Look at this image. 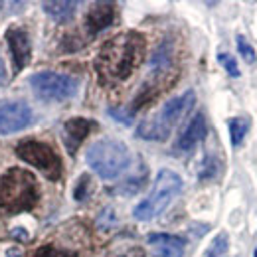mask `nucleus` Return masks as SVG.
I'll list each match as a JSON object with an SVG mask.
<instances>
[{"instance_id":"a211bd4d","label":"nucleus","mask_w":257,"mask_h":257,"mask_svg":"<svg viewBox=\"0 0 257 257\" xmlns=\"http://www.w3.org/2000/svg\"><path fill=\"white\" fill-rule=\"evenodd\" d=\"M237 52H239V56L247 62V64H255L257 62V52H255V48L239 34L237 36Z\"/></svg>"},{"instance_id":"9d476101","label":"nucleus","mask_w":257,"mask_h":257,"mask_svg":"<svg viewBox=\"0 0 257 257\" xmlns=\"http://www.w3.org/2000/svg\"><path fill=\"white\" fill-rule=\"evenodd\" d=\"M206 133H208L206 117L202 113H196L192 119H190V123L180 133V137H178V141L174 145V151H178V153H190V151H194L204 141Z\"/></svg>"},{"instance_id":"5701e85b","label":"nucleus","mask_w":257,"mask_h":257,"mask_svg":"<svg viewBox=\"0 0 257 257\" xmlns=\"http://www.w3.org/2000/svg\"><path fill=\"white\" fill-rule=\"evenodd\" d=\"M12 237H16V239H20V241H28V233H26V229L24 227H16V229H12Z\"/></svg>"},{"instance_id":"7ed1b4c3","label":"nucleus","mask_w":257,"mask_h":257,"mask_svg":"<svg viewBox=\"0 0 257 257\" xmlns=\"http://www.w3.org/2000/svg\"><path fill=\"white\" fill-rule=\"evenodd\" d=\"M40 198L36 178L28 170L10 168L0 176V212L20 214L36 206Z\"/></svg>"},{"instance_id":"f8f14e48","label":"nucleus","mask_w":257,"mask_h":257,"mask_svg":"<svg viewBox=\"0 0 257 257\" xmlns=\"http://www.w3.org/2000/svg\"><path fill=\"white\" fill-rule=\"evenodd\" d=\"M95 127V121L91 119H83V117H75V119H67L62 128L64 135V145L67 153L73 157L75 151L79 149V145L85 141V137L91 133V128Z\"/></svg>"},{"instance_id":"f3484780","label":"nucleus","mask_w":257,"mask_h":257,"mask_svg":"<svg viewBox=\"0 0 257 257\" xmlns=\"http://www.w3.org/2000/svg\"><path fill=\"white\" fill-rule=\"evenodd\" d=\"M89 194H91V176H89V174H81L79 180H77V184H75L73 198H75L77 202H83V200L89 198Z\"/></svg>"},{"instance_id":"dca6fc26","label":"nucleus","mask_w":257,"mask_h":257,"mask_svg":"<svg viewBox=\"0 0 257 257\" xmlns=\"http://www.w3.org/2000/svg\"><path fill=\"white\" fill-rule=\"evenodd\" d=\"M227 251H229V237H227L225 231H222V233H218L214 237V241L210 243V247H208L204 257H225Z\"/></svg>"},{"instance_id":"0eeeda50","label":"nucleus","mask_w":257,"mask_h":257,"mask_svg":"<svg viewBox=\"0 0 257 257\" xmlns=\"http://www.w3.org/2000/svg\"><path fill=\"white\" fill-rule=\"evenodd\" d=\"M16 157L22 159L26 164L38 168L48 180H60L62 176V159L58 157L54 147H50L48 143L32 141V139L22 141L16 145Z\"/></svg>"},{"instance_id":"f03ea898","label":"nucleus","mask_w":257,"mask_h":257,"mask_svg":"<svg viewBox=\"0 0 257 257\" xmlns=\"http://www.w3.org/2000/svg\"><path fill=\"white\" fill-rule=\"evenodd\" d=\"M196 105V93L192 89L184 91L182 95L172 97L159 109L157 115L145 119L137 127V137L143 141H166L170 137V131L184 119Z\"/></svg>"},{"instance_id":"ddd939ff","label":"nucleus","mask_w":257,"mask_h":257,"mask_svg":"<svg viewBox=\"0 0 257 257\" xmlns=\"http://www.w3.org/2000/svg\"><path fill=\"white\" fill-rule=\"evenodd\" d=\"M113 22H115V4L113 2H97V4H93L91 10L87 12V18H85L87 32L91 36L103 32Z\"/></svg>"},{"instance_id":"6ab92c4d","label":"nucleus","mask_w":257,"mask_h":257,"mask_svg":"<svg viewBox=\"0 0 257 257\" xmlns=\"http://www.w3.org/2000/svg\"><path fill=\"white\" fill-rule=\"evenodd\" d=\"M218 62L224 65V69L231 75V77H239V75H241L239 65H237V62H235L233 56H229V54H218Z\"/></svg>"},{"instance_id":"f257e3e1","label":"nucleus","mask_w":257,"mask_h":257,"mask_svg":"<svg viewBox=\"0 0 257 257\" xmlns=\"http://www.w3.org/2000/svg\"><path fill=\"white\" fill-rule=\"evenodd\" d=\"M145 54V38L137 32H123L111 38L99 52L95 69L105 83L125 81L139 67Z\"/></svg>"},{"instance_id":"2eb2a0df","label":"nucleus","mask_w":257,"mask_h":257,"mask_svg":"<svg viewBox=\"0 0 257 257\" xmlns=\"http://www.w3.org/2000/svg\"><path fill=\"white\" fill-rule=\"evenodd\" d=\"M227 127H229L231 147H239V145L243 143V139L247 137L251 123H249V119H245V117H233V119H229Z\"/></svg>"},{"instance_id":"6e6552de","label":"nucleus","mask_w":257,"mask_h":257,"mask_svg":"<svg viewBox=\"0 0 257 257\" xmlns=\"http://www.w3.org/2000/svg\"><path fill=\"white\" fill-rule=\"evenodd\" d=\"M32 123V109L24 101L4 99L0 101V133L12 135L20 133Z\"/></svg>"},{"instance_id":"4be33fe9","label":"nucleus","mask_w":257,"mask_h":257,"mask_svg":"<svg viewBox=\"0 0 257 257\" xmlns=\"http://www.w3.org/2000/svg\"><path fill=\"white\" fill-rule=\"evenodd\" d=\"M34 257H67V255L62 253V251H58V249L52 247V245H46V247H42Z\"/></svg>"},{"instance_id":"39448f33","label":"nucleus","mask_w":257,"mask_h":257,"mask_svg":"<svg viewBox=\"0 0 257 257\" xmlns=\"http://www.w3.org/2000/svg\"><path fill=\"white\" fill-rule=\"evenodd\" d=\"M182 188H184V182H182V178L174 170L161 168L157 178H155L151 194L143 202H139L135 206V210H133L135 220L149 222V220L161 216L162 212L170 206V202L182 192Z\"/></svg>"},{"instance_id":"b1692460","label":"nucleus","mask_w":257,"mask_h":257,"mask_svg":"<svg viewBox=\"0 0 257 257\" xmlns=\"http://www.w3.org/2000/svg\"><path fill=\"white\" fill-rule=\"evenodd\" d=\"M8 83V73H6V65H4V60L0 58V87H4Z\"/></svg>"},{"instance_id":"9b49d317","label":"nucleus","mask_w":257,"mask_h":257,"mask_svg":"<svg viewBox=\"0 0 257 257\" xmlns=\"http://www.w3.org/2000/svg\"><path fill=\"white\" fill-rule=\"evenodd\" d=\"M151 251L155 257H184L186 241L180 235L172 233H151L147 237Z\"/></svg>"},{"instance_id":"423d86ee","label":"nucleus","mask_w":257,"mask_h":257,"mask_svg":"<svg viewBox=\"0 0 257 257\" xmlns=\"http://www.w3.org/2000/svg\"><path fill=\"white\" fill-rule=\"evenodd\" d=\"M34 95L46 103H62L75 97L79 89V79L58 71H40L28 79Z\"/></svg>"},{"instance_id":"393cba45","label":"nucleus","mask_w":257,"mask_h":257,"mask_svg":"<svg viewBox=\"0 0 257 257\" xmlns=\"http://www.w3.org/2000/svg\"><path fill=\"white\" fill-rule=\"evenodd\" d=\"M253 257H257V247H255V255H253Z\"/></svg>"},{"instance_id":"aec40b11","label":"nucleus","mask_w":257,"mask_h":257,"mask_svg":"<svg viewBox=\"0 0 257 257\" xmlns=\"http://www.w3.org/2000/svg\"><path fill=\"white\" fill-rule=\"evenodd\" d=\"M107 113L117 121V123H123V125H133V113L128 111V109H123V107H111V109H107Z\"/></svg>"},{"instance_id":"1a4fd4ad","label":"nucleus","mask_w":257,"mask_h":257,"mask_svg":"<svg viewBox=\"0 0 257 257\" xmlns=\"http://www.w3.org/2000/svg\"><path fill=\"white\" fill-rule=\"evenodd\" d=\"M6 44H8V50L12 56L14 71L18 73L30 62V56H32L30 38L22 28H10V30H6Z\"/></svg>"},{"instance_id":"4468645a","label":"nucleus","mask_w":257,"mask_h":257,"mask_svg":"<svg viewBox=\"0 0 257 257\" xmlns=\"http://www.w3.org/2000/svg\"><path fill=\"white\" fill-rule=\"evenodd\" d=\"M42 8L44 12L54 18L56 22L65 24L69 22L73 16H75V10H77V2L73 0H54V2H42Z\"/></svg>"},{"instance_id":"20e7f679","label":"nucleus","mask_w":257,"mask_h":257,"mask_svg":"<svg viewBox=\"0 0 257 257\" xmlns=\"http://www.w3.org/2000/svg\"><path fill=\"white\" fill-rule=\"evenodd\" d=\"M85 161L103 180H115L131 166V151L123 141L105 137L87 149Z\"/></svg>"},{"instance_id":"412c9836","label":"nucleus","mask_w":257,"mask_h":257,"mask_svg":"<svg viewBox=\"0 0 257 257\" xmlns=\"http://www.w3.org/2000/svg\"><path fill=\"white\" fill-rule=\"evenodd\" d=\"M218 161L214 159V157H208L206 162H204V166H202V170H200V180H210V178H216L218 176Z\"/></svg>"}]
</instances>
